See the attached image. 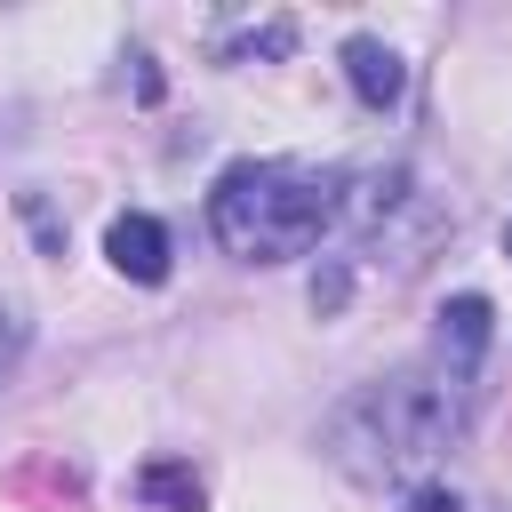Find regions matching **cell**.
<instances>
[{"mask_svg": "<svg viewBox=\"0 0 512 512\" xmlns=\"http://www.w3.org/2000/svg\"><path fill=\"white\" fill-rule=\"evenodd\" d=\"M504 248H512V232H504Z\"/></svg>", "mask_w": 512, "mask_h": 512, "instance_id": "cell-9", "label": "cell"}, {"mask_svg": "<svg viewBox=\"0 0 512 512\" xmlns=\"http://www.w3.org/2000/svg\"><path fill=\"white\" fill-rule=\"evenodd\" d=\"M344 72H352V88H360V104H368V112L400 104V56H392L384 40L352 32V40H344Z\"/></svg>", "mask_w": 512, "mask_h": 512, "instance_id": "cell-5", "label": "cell"}, {"mask_svg": "<svg viewBox=\"0 0 512 512\" xmlns=\"http://www.w3.org/2000/svg\"><path fill=\"white\" fill-rule=\"evenodd\" d=\"M408 512H456V496H448V488H416V496H408Z\"/></svg>", "mask_w": 512, "mask_h": 512, "instance_id": "cell-7", "label": "cell"}, {"mask_svg": "<svg viewBox=\"0 0 512 512\" xmlns=\"http://www.w3.org/2000/svg\"><path fill=\"white\" fill-rule=\"evenodd\" d=\"M472 424V368H448L440 352L424 368L376 376L368 392H352L328 416V448L352 480H400L416 464H432L448 440H464Z\"/></svg>", "mask_w": 512, "mask_h": 512, "instance_id": "cell-1", "label": "cell"}, {"mask_svg": "<svg viewBox=\"0 0 512 512\" xmlns=\"http://www.w3.org/2000/svg\"><path fill=\"white\" fill-rule=\"evenodd\" d=\"M432 352L448 368H472L480 376V352H488V296H448L440 304V328H432Z\"/></svg>", "mask_w": 512, "mask_h": 512, "instance_id": "cell-3", "label": "cell"}, {"mask_svg": "<svg viewBox=\"0 0 512 512\" xmlns=\"http://www.w3.org/2000/svg\"><path fill=\"white\" fill-rule=\"evenodd\" d=\"M104 248H112V264H120L128 280H168V232H160L152 216H112Z\"/></svg>", "mask_w": 512, "mask_h": 512, "instance_id": "cell-4", "label": "cell"}, {"mask_svg": "<svg viewBox=\"0 0 512 512\" xmlns=\"http://www.w3.org/2000/svg\"><path fill=\"white\" fill-rule=\"evenodd\" d=\"M16 344H24V328H16V320H8V312H0V368H8V360H16Z\"/></svg>", "mask_w": 512, "mask_h": 512, "instance_id": "cell-8", "label": "cell"}, {"mask_svg": "<svg viewBox=\"0 0 512 512\" xmlns=\"http://www.w3.org/2000/svg\"><path fill=\"white\" fill-rule=\"evenodd\" d=\"M144 504H168V512H200V472L192 464H144Z\"/></svg>", "mask_w": 512, "mask_h": 512, "instance_id": "cell-6", "label": "cell"}, {"mask_svg": "<svg viewBox=\"0 0 512 512\" xmlns=\"http://www.w3.org/2000/svg\"><path fill=\"white\" fill-rule=\"evenodd\" d=\"M344 208V176L336 168H304V160H232L208 192V224L232 256L248 264H288L312 256L320 232Z\"/></svg>", "mask_w": 512, "mask_h": 512, "instance_id": "cell-2", "label": "cell"}]
</instances>
